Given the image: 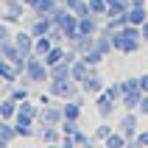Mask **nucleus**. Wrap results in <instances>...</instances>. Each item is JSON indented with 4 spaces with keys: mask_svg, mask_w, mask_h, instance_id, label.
<instances>
[{
    "mask_svg": "<svg viewBox=\"0 0 148 148\" xmlns=\"http://www.w3.org/2000/svg\"><path fill=\"white\" fill-rule=\"evenodd\" d=\"M98 31H101V17H95V14L78 17V34H90V36H95Z\"/></svg>",
    "mask_w": 148,
    "mask_h": 148,
    "instance_id": "obj_18",
    "label": "nucleus"
},
{
    "mask_svg": "<svg viewBox=\"0 0 148 148\" xmlns=\"http://www.w3.org/2000/svg\"><path fill=\"white\" fill-rule=\"evenodd\" d=\"M95 50H98V53H103V56H112V53H115V45H112V31L101 28V31L95 34Z\"/></svg>",
    "mask_w": 148,
    "mask_h": 148,
    "instance_id": "obj_11",
    "label": "nucleus"
},
{
    "mask_svg": "<svg viewBox=\"0 0 148 148\" xmlns=\"http://www.w3.org/2000/svg\"><path fill=\"white\" fill-rule=\"evenodd\" d=\"M50 28H53V23H50L48 14H31L28 31H31L34 36H45V34H50Z\"/></svg>",
    "mask_w": 148,
    "mask_h": 148,
    "instance_id": "obj_10",
    "label": "nucleus"
},
{
    "mask_svg": "<svg viewBox=\"0 0 148 148\" xmlns=\"http://www.w3.org/2000/svg\"><path fill=\"white\" fill-rule=\"evenodd\" d=\"M70 11H73L75 17H87L90 14V6H87V0H62Z\"/></svg>",
    "mask_w": 148,
    "mask_h": 148,
    "instance_id": "obj_25",
    "label": "nucleus"
},
{
    "mask_svg": "<svg viewBox=\"0 0 148 148\" xmlns=\"http://www.w3.org/2000/svg\"><path fill=\"white\" fill-rule=\"evenodd\" d=\"M64 53H67V45L64 42H53V48L42 56V62L48 67H53V64H59V62H64Z\"/></svg>",
    "mask_w": 148,
    "mask_h": 148,
    "instance_id": "obj_16",
    "label": "nucleus"
},
{
    "mask_svg": "<svg viewBox=\"0 0 148 148\" xmlns=\"http://www.w3.org/2000/svg\"><path fill=\"white\" fill-rule=\"evenodd\" d=\"M140 101H143V92H140V90H134V92H123V98H120V106H123L126 112H137Z\"/></svg>",
    "mask_w": 148,
    "mask_h": 148,
    "instance_id": "obj_22",
    "label": "nucleus"
},
{
    "mask_svg": "<svg viewBox=\"0 0 148 148\" xmlns=\"http://www.w3.org/2000/svg\"><path fill=\"white\" fill-rule=\"evenodd\" d=\"M48 92L53 101H70V98H78L81 87L73 81V78H50L48 81Z\"/></svg>",
    "mask_w": 148,
    "mask_h": 148,
    "instance_id": "obj_2",
    "label": "nucleus"
},
{
    "mask_svg": "<svg viewBox=\"0 0 148 148\" xmlns=\"http://www.w3.org/2000/svg\"><path fill=\"white\" fill-rule=\"evenodd\" d=\"M50 48H53V39H50V34H45V36H36V39H34V53H36V56H45Z\"/></svg>",
    "mask_w": 148,
    "mask_h": 148,
    "instance_id": "obj_26",
    "label": "nucleus"
},
{
    "mask_svg": "<svg viewBox=\"0 0 148 148\" xmlns=\"http://www.w3.org/2000/svg\"><path fill=\"white\" fill-rule=\"evenodd\" d=\"M134 145L148 148V132H137V137H134Z\"/></svg>",
    "mask_w": 148,
    "mask_h": 148,
    "instance_id": "obj_38",
    "label": "nucleus"
},
{
    "mask_svg": "<svg viewBox=\"0 0 148 148\" xmlns=\"http://www.w3.org/2000/svg\"><path fill=\"white\" fill-rule=\"evenodd\" d=\"M137 112H140V117H148V92H143V101L137 106Z\"/></svg>",
    "mask_w": 148,
    "mask_h": 148,
    "instance_id": "obj_39",
    "label": "nucleus"
},
{
    "mask_svg": "<svg viewBox=\"0 0 148 148\" xmlns=\"http://www.w3.org/2000/svg\"><path fill=\"white\" fill-rule=\"evenodd\" d=\"M56 28L64 34V42H67L70 36H75V34H78V17H75L73 11H67V14L59 20V25H56Z\"/></svg>",
    "mask_w": 148,
    "mask_h": 148,
    "instance_id": "obj_13",
    "label": "nucleus"
},
{
    "mask_svg": "<svg viewBox=\"0 0 148 148\" xmlns=\"http://www.w3.org/2000/svg\"><path fill=\"white\" fill-rule=\"evenodd\" d=\"M0 81H6V84H17L20 81L17 67L11 64V62H6V59H0Z\"/></svg>",
    "mask_w": 148,
    "mask_h": 148,
    "instance_id": "obj_20",
    "label": "nucleus"
},
{
    "mask_svg": "<svg viewBox=\"0 0 148 148\" xmlns=\"http://www.w3.org/2000/svg\"><path fill=\"white\" fill-rule=\"evenodd\" d=\"M81 109H84V101L81 98L62 101V115H64V120H81Z\"/></svg>",
    "mask_w": 148,
    "mask_h": 148,
    "instance_id": "obj_12",
    "label": "nucleus"
},
{
    "mask_svg": "<svg viewBox=\"0 0 148 148\" xmlns=\"http://www.w3.org/2000/svg\"><path fill=\"white\" fill-rule=\"evenodd\" d=\"M140 39H143V45H148V20L140 25Z\"/></svg>",
    "mask_w": 148,
    "mask_h": 148,
    "instance_id": "obj_40",
    "label": "nucleus"
},
{
    "mask_svg": "<svg viewBox=\"0 0 148 148\" xmlns=\"http://www.w3.org/2000/svg\"><path fill=\"white\" fill-rule=\"evenodd\" d=\"M14 34H11V28H8V23H3L0 20V42H6V39H11Z\"/></svg>",
    "mask_w": 148,
    "mask_h": 148,
    "instance_id": "obj_37",
    "label": "nucleus"
},
{
    "mask_svg": "<svg viewBox=\"0 0 148 148\" xmlns=\"http://www.w3.org/2000/svg\"><path fill=\"white\" fill-rule=\"evenodd\" d=\"M36 137H39L42 143H48V145H59V143H62L59 126H39V129H36Z\"/></svg>",
    "mask_w": 148,
    "mask_h": 148,
    "instance_id": "obj_17",
    "label": "nucleus"
},
{
    "mask_svg": "<svg viewBox=\"0 0 148 148\" xmlns=\"http://www.w3.org/2000/svg\"><path fill=\"white\" fill-rule=\"evenodd\" d=\"M11 39H14V45L20 48L23 56H31V53H34V39H36V36H34L31 31H17Z\"/></svg>",
    "mask_w": 148,
    "mask_h": 148,
    "instance_id": "obj_14",
    "label": "nucleus"
},
{
    "mask_svg": "<svg viewBox=\"0 0 148 148\" xmlns=\"http://www.w3.org/2000/svg\"><path fill=\"white\" fill-rule=\"evenodd\" d=\"M103 92H106V95H109L112 101H115V103H120V98H123V87H120V81L106 84V87H103Z\"/></svg>",
    "mask_w": 148,
    "mask_h": 148,
    "instance_id": "obj_33",
    "label": "nucleus"
},
{
    "mask_svg": "<svg viewBox=\"0 0 148 148\" xmlns=\"http://www.w3.org/2000/svg\"><path fill=\"white\" fill-rule=\"evenodd\" d=\"M92 98H95V103H92V106H95V115H98L101 120H109V117H115V112H117V106H120V103H115V101L109 98L103 90H101L98 95H92Z\"/></svg>",
    "mask_w": 148,
    "mask_h": 148,
    "instance_id": "obj_7",
    "label": "nucleus"
},
{
    "mask_svg": "<svg viewBox=\"0 0 148 148\" xmlns=\"http://www.w3.org/2000/svg\"><path fill=\"white\" fill-rule=\"evenodd\" d=\"M112 132H115V126L109 123V120H103L101 126H95V132H92V143H103Z\"/></svg>",
    "mask_w": 148,
    "mask_h": 148,
    "instance_id": "obj_27",
    "label": "nucleus"
},
{
    "mask_svg": "<svg viewBox=\"0 0 148 148\" xmlns=\"http://www.w3.org/2000/svg\"><path fill=\"white\" fill-rule=\"evenodd\" d=\"M87 6H90V14H95V17H106V11H109V3L106 0H87Z\"/></svg>",
    "mask_w": 148,
    "mask_h": 148,
    "instance_id": "obj_30",
    "label": "nucleus"
},
{
    "mask_svg": "<svg viewBox=\"0 0 148 148\" xmlns=\"http://www.w3.org/2000/svg\"><path fill=\"white\" fill-rule=\"evenodd\" d=\"M78 87H81V92H84V95H90V98H92V95H98V92L106 87V81H103V75L98 73V67H92V70H90V75H87V78H84Z\"/></svg>",
    "mask_w": 148,
    "mask_h": 148,
    "instance_id": "obj_9",
    "label": "nucleus"
},
{
    "mask_svg": "<svg viewBox=\"0 0 148 148\" xmlns=\"http://www.w3.org/2000/svg\"><path fill=\"white\" fill-rule=\"evenodd\" d=\"M64 120L62 115V103H42L39 115H36V126H59Z\"/></svg>",
    "mask_w": 148,
    "mask_h": 148,
    "instance_id": "obj_5",
    "label": "nucleus"
},
{
    "mask_svg": "<svg viewBox=\"0 0 148 148\" xmlns=\"http://www.w3.org/2000/svg\"><path fill=\"white\" fill-rule=\"evenodd\" d=\"M73 143H75V148H84V145H92V134H87V132H78L73 134Z\"/></svg>",
    "mask_w": 148,
    "mask_h": 148,
    "instance_id": "obj_36",
    "label": "nucleus"
},
{
    "mask_svg": "<svg viewBox=\"0 0 148 148\" xmlns=\"http://www.w3.org/2000/svg\"><path fill=\"white\" fill-rule=\"evenodd\" d=\"M56 3H59V0H36V3H34L28 11H31V14H50Z\"/></svg>",
    "mask_w": 148,
    "mask_h": 148,
    "instance_id": "obj_28",
    "label": "nucleus"
},
{
    "mask_svg": "<svg viewBox=\"0 0 148 148\" xmlns=\"http://www.w3.org/2000/svg\"><path fill=\"white\" fill-rule=\"evenodd\" d=\"M140 90H143V92H148V73H143V75H140Z\"/></svg>",
    "mask_w": 148,
    "mask_h": 148,
    "instance_id": "obj_41",
    "label": "nucleus"
},
{
    "mask_svg": "<svg viewBox=\"0 0 148 148\" xmlns=\"http://www.w3.org/2000/svg\"><path fill=\"white\" fill-rule=\"evenodd\" d=\"M112 45H115V53L134 56V53H140L143 39L140 36H126V34H120V31H112Z\"/></svg>",
    "mask_w": 148,
    "mask_h": 148,
    "instance_id": "obj_4",
    "label": "nucleus"
},
{
    "mask_svg": "<svg viewBox=\"0 0 148 148\" xmlns=\"http://www.w3.org/2000/svg\"><path fill=\"white\" fill-rule=\"evenodd\" d=\"M48 81H50V70L42 62V56H36V53L25 56V70L20 75V84L31 87V84H48Z\"/></svg>",
    "mask_w": 148,
    "mask_h": 148,
    "instance_id": "obj_1",
    "label": "nucleus"
},
{
    "mask_svg": "<svg viewBox=\"0 0 148 148\" xmlns=\"http://www.w3.org/2000/svg\"><path fill=\"white\" fill-rule=\"evenodd\" d=\"M0 59H3V56H0Z\"/></svg>",
    "mask_w": 148,
    "mask_h": 148,
    "instance_id": "obj_45",
    "label": "nucleus"
},
{
    "mask_svg": "<svg viewBox=\"0 0 148 148\" xmlns=\"http://www.w3.org/2000/svg\"><path fill=\"white\" fill-rule=\"evenodd\" d=\"M120 87H123V92L140 90V75H129V78H123V81H120ZM140 92H143V90H140Z\"/></svg>",
    "mask_w": 148,
    "mask_h": 148,
    "instance_id": "obj_35",
    "label": "nucleus"
},
{
    "mask_svg": "<svg viewBox=\"0 0 148 148\" xmlns=\"http://www.w3.org/2000/svg\"><path fill=\"white\" fill-rule=\"evenodd\" d=\"M0 3H3V0H0Z\"/></svg>",
    "mask_w": 148,
    "mask_h": 148,
    "instance_id": "obj_44",
    "label": "nucleus"
},
{
    "mask_svg": "<svg viewBox=\"0 0 148 148\" xmlns=\"http://www.w3.org/2000/svg\"><path fill=\"white\" fill-rule=\"evenodd\" d=\"M6 95H11V98H14L17 103H20V101H25V98H31V92H28V87H25V84H20V81H17V87H11V90H8Z\"/></svg>",
    "mask_w": 148,
    "mask_h": 148,
    "instance_id": "obj_32",
    "label": "nucleus"
},
{
    "mask_svg": "<svg viewBox=\"0 0 148 148\" xmlns=\"http://www.w3.org/2000/svg\"><path fill=\"white\" fill-rule=\"evenodd\" d=\"M14 140H17L14 120H3V117H0V148H8Z\"/></svg>",
    "mask_w": 148,
    "mask_h": 148,
    "instance_id": "obj_19",
    "label": "nucleus"
},
{
    "mask_svg": "<svg viewBox=\"0 0 148 148\" xmlns=\"http://www.w3.org/2000/svg\"><path fill=\"white\" fill-rule=\"evenodd\" d=\"M23 3H25V6H28V8H31V6H34V3H36V0H23Z\"/></svg>",
    "mask_w": 148,
    "mask_h": 148,
    "instance_id": "obj_43",
    "label": "nucleus"
},
{
    "mask_svg": "<svg viewBox=\"0 0 148 148\" xmlns=\"http://www.w3.org/2000/svg\"><path fill=\"white\" fill-rule=\"evenodd\" d=\"M50 70V78H70V62H59V64H53V67H48Z\"/></svg>",
    "mask_w": 148,
    "mask_h": 148,
    "instance_id": "obj_31",
    "label": "nucleus"
},
{
    "mask_svg": "<svg viewBox=\"0 0 148 148\" xmlns=\"http://www.w3.org/2000/svg\"><path fill=\"white\" fill-rule=\"evenodd\" d=\"M115 129L123 134L126 140H129V145H132L134 137H137V132H140V112H126V109H123V115L117 117Z\"/></svg>",
    "mask_w": 148,
    "mask_h": 148,
    "instance_id": "obj_3",
    "label": "nucleus"
},
{
    "mask_svg": "<svg viewBox=\"0 0 148 148\" xmlns=\"http://www.w3.org/2000/svg\"><path fill=\"white\" fill-rule=\"evenodd\" d=\"M14 132H17V140H31V137H36V120L28 115H17Z\"/></svg>",
    "mask_w": 148,
    "mask_h": 148,
    "instance_id": "obj_8",
    "label": "nucleus"
},
{
    "mask_svg": "<svg viewBox=\"0 0 148 148\" xmlns=\"http://www.w3.org/2000/svg\"><path fill=\"white\" fill-rule=\"evenodd\" d=\"M0 117L3 120H14L17 117V101L11 95H3L0 98Z\"/></svg>",
    "mask_w": 148,
    "mask_h": 148,
    "instance_id": "obj_21",
    "label": "nucleus"
},
{
    "mask_svg": "<svg viewBox=\"0 0 148 148\" xmlns=\"http://www.w3.org/2000/svg\"><path fill=\"white\" fill-rule=\"evenodd\" d=\"M90 70H92V67L87 64V62H84L81 56H75L73 62H70V78H73L75 84H81L84 78H87V75H90Z\"/></svg>",
    "mask_w": 148,
    "mask_h": 148,
    "instance_id": "obj_15",
    "label": "nucleus"
},
{
    "mask_svg": "<svg viewBox=\"0 0 148 148\" xmlns=\"http://www.w3.org/2000/svg\"><path fill=\"white\" fill-rule=\"evenodd\" d=\"M126 17H129V23H132V25H143L148 20V6H129Z\"/></svg>",
    "mask_w": 148,
    "mask_h": 148,
    "instance_id": "obj_23",
    "label": "nucleus"
},
{
    "mask_svg": "<svg viewBox=\"0 0 148 148\" xmlns=\"http://www.w3.org/2000/svg\"><path fill=\"white\" fill-rule=\"evenodd\" d=\"M17 115H28V117H34V120H36V115H39V103H34L31 98L20 101V103H17Z\"/></svg>",
    "mask_w": 148,
    "mask_h": 148,
    "instance_id": "obj_24",
    "label": "nucleus"
},
{
    "mask_svg": "<svg viewBox=\"0 0 148 148\" xmlns=\"http://www.w3.org/2000/svg\"><path fill=\"white\" fill-rule=\"evenodd\" d=\"M103 145H106V148H126V145H129V140H126L123 134H120V132L115 129V132H112V134L106 137V140H103Z\"/></svg>",
    "mask_w": 148,
    "mask_h": 148,
    "instance_id": "obj_29",
    "label": "nucleus"
},
{
    "mask_svg": "<svg viewBox=\"0 0 148 148\" xmlns=\"http://www.w3.org/2000/svg\"><path fill=\"white\" fill-rule=\"evenodd\" d=\"M132 6H148V0H129Z\"/></svg>",
    "mask_w": 148,
    "mask_h": 148,
    "instance_id": "obj_42",
    "label": "nucleus"
},
{
    "mask_svg": "<svg viewBox=\"0 0 148 148\" xmlns=\"http://www.w3.org/2000/svg\"><path fill=\"white\" fill-rule=\"evenodd\" d=\"M81 59H84V62H87L90 67H98V64H101V62H103L106 56H103V53H98V50L92 48V50H87V53H81Z\"/></svg>",
    "mask_w": 148,
    "mask_h": 148,
    "instance_id": "obj_34",
    "label": "nucleus"
},
{
    "mask_svg": "<svg viewBox=\"0 0 148 148\" xmlns=\"http://www.w3.org/2000/svg\"><path fill=\"white\" fill-rule=\"evenodd\" d=\"M25 11H28V6H25L23 0H3V14H0V20L8 23V25H17L25 17Z\"/></svg>",
    "mask_w": 148,
    "mask_h": 148,
    "instance_id": "obj_6",
    "label": "nucleus"
}]
</instances>
